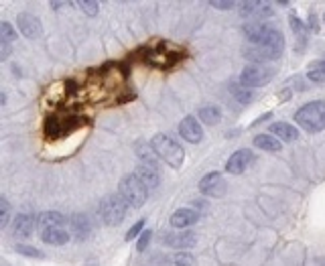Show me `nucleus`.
<instances>
[{
	"label": "nucleus",
	"instance_id": "obj_1",
	"mask_svg": "<svg viewBox=\"0 0 325 266\" xmlns=\"http://www.w3.org/2000/svg\"><path fill=\"white\" fill-rule=\"evenodd\" d=\"M244 35L256 47H264L270 53V57H273V59L283 55V51H285V37H283V33L279 29L270 27V25H264V23H254V25H248L244 29Z\"/></svg>",
	"mask_w": 325,
	"mask_h": 266
},
{
	"label": "nucleus",
	"instance_id": "obj_2",
	"mask_svg": "<svg viewBox=\"0 0 325 266\" xmlns=\"http://www.w3.org/2000/svg\"><path fill=\"white\" fill-rule=\"evenodd\" d=\"M150 146L154 148L156 156L162 158V161H165L171 169H179V167L183 165V156H185V152H183L181 144H179L173 136H169V134H156V136L150 140Z\"/></svg>",
	"mask_w": 325,
	"mask_h": 266
},
{
	"label": "nucleus",
	"instance_id": "obj_3",
	"mask_svg": "<svg viewBox=\"0 0 325 266\" xmlns=\"http://www.w3.org/2000/svg\"><path fill=\"white\" fill-rule=\"evenodd\" d=\"M295 120L307 132H321L325 128V102L315 100L305 104L303 108L297 110Z\"/></svg>",
	"mask_w": 325,
	"mask_h": 266
},
{
	"label": "nucleus",
	"instance_id": "obj_4",
	"mask_svg": "<svg viewBox=\"0 0 325 266\" xmlns=\"http://www.w3.org/2000/svg\"><path fill=\"white\" fill-rule=\"evenodd\" d=\"M126 207L128 203L120 197V193H112L100 201L98 209H100V218L104 220L106 226H118L126 216Z\"/></svg>",
	"mask_w": 325,
	"mask_h": 266
},
{
	"label": "nucleus",
	"instance_id": "obj_5",
	"mask_svg": "<svg viewBox=\"0 0 325 266\" xmlns=\"http://www.w3.org/2000/svg\"><path fill=\"white\" fill-rule=\"evenodd\" d=\"M118 193L120 197L130 205V207H140L144 205L146 197H148V189L146 185L136 177V175H126L120 179V185H118Z\"/></svg>",
	"mask_w": 325,
	"mask_h": 266
},
{
	"label": "nucleus",
	"instance_id": "obj_6",
	"mask_svg": "<svg viewBox=\"0 0 325 266\" xmlns=\"http://www.w3.org/2000/svg\"><path fill=\"white\" fill-rule=\"evenodd\" d=\"M273 77V69H268L264 63H250L240 73V83L244 87H260L266 85Z\"/></svg>",
	"mask_w": 325,
	"mask_h": 266
},
{
	"label": "nucleus",
	"instance_id": "obj_7",
	"mask_svg": "<svg viewBox=\"0 0 325 266\" xmlns=\"http://www.w3.org/2000/svg\"><path fill=\"white\" fill-rule=\"evenodd\" d=\"M228 185H226V179L218 173V171H213V173H207L201 181H199V191L207 197H222L226 193Z\"/></svg>",
	"mask_w": 325,
	"mask_h": 266
},
{
	"label": "nucleus",
	"instance_id": "obj_8",
	"mask_svg": "<svg viewBox=\"0 0 325 266\" xmlns=\"http://www.w3.org/2000/svg\"><path fill=\"white\" fill-rule=\"evenodd\" d=\"M252 161H254L252 150H248V148H240V150H236V152L228 158V163H226V171H228L230 175H242V173L252 165Z\"/></svg>",
	"mask_w": 325,
	"mask_h": 266
},
{
	"label": "nucleus",
	"instance_id": "obj_9",
	"mask_svg": "<svg viewBox=\"0 0 325 266\" xmlns=\"http://www.w3.org/2000/svg\"><path fill=\"white\" fill-rule=\"evenodd\" d=\"M17 27L27 39H37V37H41V31H43L41 21L31 13H21L17 17Z\"/></svg>",
	"mask_w": 325,
	"mask_h": 266
},
{
	"label": "nucleus",
	"instance_id": "obj_10",
	"mask_svg": "<svg viewBox=\"0 0 325 266\" xmlns=\"http://www.w3.org/2000/svg\"><path fill=\"white\" fill-rule=\"evenodd\" d=\"M179 134H181L187 142L197 144V142H201V138H203V128H201V124H199L193 116H185V118L179 122Z\"/></svg>",
	"mask_w": 325,
	"mask_h": 266
},
{
	"label": "nucleus",
	"instance_id": "obj_11",
	"mask_svg": "<svg viewBox=\"0 0 325 266\" xmlns=\"http://www.w3.org/2000/svg\"><path fill=\"white\" fill-rule=\"evenodd\" d=\"M37 226L39 224L33 214H19L13 222V236L15 238H29V236H33Z\"/></svg>",
	"mask_w": 325,
	"mask_h": 266
},
{
	"label": "nucleus",
	"instance_id": "obj_12",
	"mask_svg": "<svg viewBox=\"0 0 325 266\" xmlns=\"http://www.w3.org/2000/svg\"><path fill=\"white\" fill-rule=\"evenodd\" d=\"M160 240L171 248H189L195 244V234L191 232H165L160 236Z\"/></svg>",
	"mask_w": 325,
	"mask_h": 266
},
{
	"label": "nucleus",
	"instance_id": "obj_13",
	"mask_svg": "<svg viewBox=\"0 0 325 266\" xmlns=\"http://www.w3.org/2000/svg\"><path fill=\"white\" fill-rule=\"evenodd\" d=\"M171 226L175 228V230H183V228H187V226H193L195 222H197V214L193 209H187V207H181V209H177L175 214L171 216Z\"/></svg>",
	"mask_w": 325,
	"mask_h": 266
},
{
	"label": "nucleus",
	"instance_id": "obj_14",
	"mask_svg": "<svg viewBox=\"0 0 325 266\" xmlns=\"http://www.w3.org/2000/svg\"><path fill=\"white\" fill-rule=\"evenodd\" d=\"M41 240L51 246H63L69 242V232L65 228H49L41 232Z\"/></svg>",
	"mask_w": 325,
	"mask_h": 266
},
{
	"label": "nucleus",
	"instance_id": "obj_15",
	"mask_svg": "<svg viewBox=\"0 0 325 266\" xmlns=\"http://www.w3.org/2000/svg\"><path fill=\"white\" fill-rule=\"evenodd\" d=\"M69 224H71V232H73V236H75L79 242H82V240H86V238L90 236L92 224H90V220H88V216H86V214H75V216H71Z\"/></svg>",
	"mask_w": 325,
	"mask_h": 266
},
{
	"label": "nucleus",
	"instance_id": "obj_16",
	"mask_svg": "<svg viewBox=\"0 0 325 266\" xmlns=\"http://www.w3.org/2000/svg\"><path fill=\"white\" fill-rule=\"evenodd\" d=\"M37 224L43 230H49V228H61L65 224V216H61L59 211H45V214H41L37 218Z\"/></svg>",
	"mask_w": 325,
	"mask_h": 266
},
{
	"label": "nucleus",
	"instance_id": "obj_17",
	"mask_svg": "<svg viewBox=\"0 0 325 266\" xmlns=\"http://www.w3.org/2000/svg\"><path fill=\"white\" fill-rule=\"evenodd\" d=\"M270 132H273L277 138H283V140H287V142H293V140L299 138V130L293 128V126L287 124V122H275L273 126H270Z\"/></svg>",
	"mask_w": 325,
	"mask_h": 266
},
{
	"label": "nucleus",
	"instance_id": "obj_18",
	"mask_svg": "<svg viewBox=\"0 0 325 266\" xmlns=\"http://www.w3.org/2000/svg\"><path fill=\"white\" fill-rule=\"evenodd\" d=\"M144 185H146V189H152V187H158V173H156V169H152V167H146V165H142V167H138L136 169V173H134Z\"/></svg>",
	"mask_w": 325,
	"mask_h": 266
},
{
	"label": "nucleus",
	"instance_id": "obj_19",
	"mask_svg": "<svg viewBox=\"0 0 325 266\" xmlns=\"http://www.w3.org/2000/svg\"><path fill=\"white\" fill-rule=\"evenodd\" d=\"M197 116H199L201 122H205V124H209V126L218 124V122L222 120V112H220L218 106H203V108L197 112Z\"/></svg>",
	"mask_w": 325,
	"mask_h": 266
},
{
	"label": "nucleus",
	"instance_id": "obj_20",
	"mask_svg": "<svg viewBox=\"0 0 325 266\" xmlns=\"http://www.w3.org/2000/svg\"><path fill=\"white\" fill-rule=\"evenodd\" d=\"M254 144H256L258 148H262V150H268V152H279V150L283 148V144L279 142V138L270 136V134H258V136L254 138Z\"/></svg>",
	"mask_w": 325,
	"mask_h": 266
},
{
	"label": "nucleus",
	"instance_id": "obj_21",
	"mask_svg": "<svg viewBox=\"0 0 325 266\" xmlns=\"http://www.w3.org/2000/svg\"><path fill=\"white\" fill-rule=\"evenodd\" d=\"M289 23H291V27H293V31H295V35H297L299 51H303V47H305V43H307V35H309V31H307V27L303 25V21H301L299 17H295V15H291Z\"/></svg>",
	"mask_w": 325,
	"mask_h": 266
},
{
	"label": "nucleus",
	"instance_id": "obj_22",
	"mask_svg": "<svg viewBox=\"0 0 325 266\" xmlns=\"http://www.w3.org/2000/svg\"><path fill=\"white\" fill-rule=\"evenodd\" d=\"M136 152H138V156H140V161H144L146 163V167H152V169H156V152H154V148L152 146H146V144H138L136 146Z\"/></svg>",
	"mask_w": 325,
	"mask_h": 266
},
{
	"label": "nucleus",
	"instance_id": "obj_23",
	"mask_svg": "<svg viewBox=\"0 0 325 266\" xmlns=\"http://www.w3.org/2000/svg\"><path fill=\"white\" fill-rule=\"evenodd\" d=\"M15 39H17V31L13 29L11 23L3 21V23H0V41H3V43H13Z\"/></svg>",
	"mask_w": 325,
	"mask_h": 266
},
{
	"label": "nucleus",
	"instance_id": "obj_24",
	"mask_svg": "<svg viewBox=\"0 0 325 266\" xmlns=\"http://www.w3.org/2000/svg\"><path fill=\"white\" fill-rule=\"evenodd\" d=\"M75 7H79L88 17H96L98 11H100V5L96 3V0H82V3H77Z\"/></svg>",
	"mask_w": 325,
	"mask_h": 266
},
{
	"label": "nucleus",
	"instance_id": "obj_25",
	"mask_svg": "<svg viewBox=\"0 0 325 266\" xmlns=\"http://www.w3.org/2000/svg\"><path fill=\"white\" fill-rule=\"evenodd\" d=\"M9 218H11V205L5 197H0V228H7Z\"/></svg>",
	"mask_w": 325,
	"mask_h": 266
},
{
	"label": "nucleus",
	"instance_id": "obj_26",
	"mask_svg": "<svg viewBox=\"0 0 325 266\" xmlns=\"http://www.w3.org/2000/svg\"><path fill=\"white\" fill-rule=\"evenodd\" d=\"M47 134L51 136V138H57L59 134H61V124H59V120L55 118V116H51L49 120H47Z\"/></svg>",
	"mask_w": 325,
	"mask_h": 266
},
{
	"label": "nucleus",
	"instance_id": "obj_27",
	"mask_svg": "<svg viewBox=\"0 0 325 266\" xmlns=\"http://www.w3.org/2000/svg\"><path fill=\"white\" fill-rule=\"evenodd\" d=\"M15 250H17L19 254L31 256V258H43V252H41V250H37V248H33V246H27V244H17Z\"/></svg>",
	"mask_w": 325,
	"mask_h": 266
},
{
	"label": "nucleus",
	"instance_id": "obj_28",
	"mask_svg": "<svg viewBox=\"0 0 325 266\" xmlns=\"http://www.w3.org/2000/svg\"><path fill=\"white\" fill-rule=\"evenodd\" d=\"M173 262H175V266H193V256L187 252H179L173 256Z\"/></svg>",
	"mask_w": 325,
	"mask_h": 266
},
{
	"label": "nucleus",
	"instance_id": "obj_29",
	"mask_svg": "<svg viewBox=\"0 0 325 266\" xmlns=\"http://www.w3.org/2000/svg\"><path fill=\"white\" fill-rule=\"evenodd\" d=\"M232 92H234V96H236V100H238V102H244V104H248V102H252V100H254V94H252L250 90H240V87H232Z\"/></svg>",
	"mask_w": 325,
	"mask_h": 266
},
{
	"label": "nucleus",
	"instance_id": "obj_30",
	"mask_svg": "<svg viewBox=\"0 0 325 266\" xmlns=\"http://www.w3.org/2000/svg\"><path fill=\"white\" fill-rule=\"evenodd\" d=\"M309 79H311L313 83L323 85V83H325V69H323V67H321V69H311V71H309Z\"/></svg>",
	"mask_w": 325,
	"mask_h": 266
},
{
	"label": "nucleus",
	"instance_id": "obj_31",
	"mask_svg": "<svg viewBox=\"0 0 325 266\" xmlns=\"http://www.w3.org/2000/svg\"><path fill=\"white\" fill-rule=\"evenodd\" d=\"M150 238H152V232L150 230H146V232H142V236L138 238V252H144L146 250V246H148V242H150Z\"/></svg>",
	"mask_w": 325,
	"mask_h": 266
},
{
	"label": "nucleus",
	"instance_id": "obj_32",
	"mask_svg": "<svg viewBox=\"0 0 325 266\" xmlns=\"http://www.w3.org/2000/svg\"><path fill=\"white\" fill-rule=\"evenodd\" d=\"M142 226H144V220H140V222H136L132 228H130V232L126 234V240L130 242V240H134L138 234H140V230H142Z\"/></svg>",
	"mask_w": 325,
	"mask_h": 266
},
{
	"label": "nucleus",
	"instance_id": "obj_33",
	"mask_svg": "<svg viewBox=\"0 0 325 266\" xmlns=\"http://www.w3.org/2000/svg\"><path fill=\"white\" fill-rule=\"evenodd\" d=\"M9 53H11V43H3L0 41V59H7L9 57Z\"/></svg>",
	"mask_w": 325,
	"mask_h": 266
},
{
	"label": "nucleus",
	"instance_id": "obj_34",
	"mask_svg": "<svg viewBox=\"0 0 325 266\" xmlns=\"http://www.w3.org/2000/svg\"><path fill=\"white\" fill-rule=\"evenodd\" d=\"M211 7H215V9H222V11H230V9L234 7V3H230V0H228V3H218V0H213Z\"/></svg>",
	"mask_w": 325,
	"mask_h": 266
},
{
	"label": "nucleus",
	"instance_id": "obj_35",
	"mask_svg": "<svg viewBox=\"0 0 325 266\" xmlns=\"http://www.w3.org/2000/svg\"><path fill=\"white\" fill-rule=\"evenodd\" d=\"M321 67H323V69H325V61H321Z\"/></svg>",
	"mask_w": 325,
	"mask_h": 266
},
{
	"label": "nucleus",
	"instance_id": "obj_36",
	"mask_svg": "<svg viewBox=\"0 0 325 266\" xmlns=\"http://www.w3.org/2000/svg\"><path fill=\"white\" fill-rule=\"evenodd\" d=\"M92 266H94V264H92Z\"/></svg>",
	"mask_w": 325,
	"mask_h": 266
}]
</instances>
